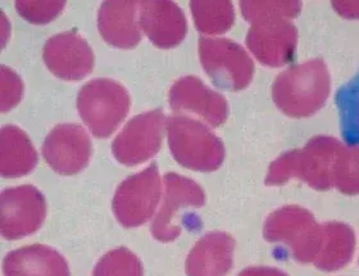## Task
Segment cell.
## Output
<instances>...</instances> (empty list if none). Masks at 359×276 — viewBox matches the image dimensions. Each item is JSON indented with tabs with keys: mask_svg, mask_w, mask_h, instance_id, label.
Instances as JSON below:
<instances>
[{
	"mask_svg": "<svg viewBox=\"0 0 359 276\" xmlns=\"http://www.w3.org/2000/svg\"><path fill=\"white\" fill-rule=\"evenodd\" d=\"M195 26L205 35L227 32L235 22L231 1H191Z\"/></svg>",
	"mask_w": 359,
	"mask_h": 276,
	"instance_id": "cell-21",
	"label": "cell"
},
{
	"mask_svg": "<svg viewBox=\"0 0 359 276\" xmlns=\"http://www.w3.org/2000/svg\"><path fill=\"white\" fill-rule=\"evenodd\" d=\"M65 1H17L18 15L34 25L50 22L63 12Z\"/></svg>",
	"mask_w": 359,
	"mask_h": 276,
	"instance_id": "cell-25",
	"label": "cell"
},
{
	"mask_svg": "<svg viewBox=\"0 0 359 276\" xmlns=\"http://www.w3.org/2000/svg\"><path fill=\"white\" fill-rule=\"evenodd\" d=\"M46 67L67 81H79L94 68V52L89 43L76 31L62 32L46 40L43 52Z\"/></svg>",
	"mask_w": 359,
	"mask_h": 276,
	"instance_id": "cell-12",
	"label": "cell"
},
{
	"mask_svg": "<svg viewBox=\"0 0 359 276\" xmlns=\"http://www.w3.org/2000/svg\"><path fill=\"white\" fill-rule=\"evenodd\" d=\"M330 90L331 79L325 62L312 60L292 66L277 76L272 86V98L286 116L303 119L321 110Z\"/></svg>",
	"mask_w": 359,
	"mask_h": 276,
	"instance_id": "cell-3",
	"label": "cell"
},
{
	"mask_svg": "<svg viewBox=\"0 0 359 276\" xmlns=\"http://www.w3.org/2000/svg\"><path fill=\"white\" fill-rule=\"evenodd\" d=\"M239 276H287L280 270L272 269V268H264V266H258V268H249V269L243 270Z\"/></svg>",
	"mask_w": 359,
	"mask_h": 276,
	"instance_id": "cell-28",
	"label": "cell"
},
{
	"mask_svg": "<svg viewBox=\"0 0 359 276\" xmlns=\"http://www.w3.org/2000/svg\"><path fill=\"white\" fill-rule=\"evenodd\" d=\"M269 243L289 247L292 256L302 263H313L321 247L322 225L299 206H285L269 215L263 229Z\"/></svg>",
	"mask_w": 359,
	"mask_h": 276,
	"instance_id": "cell-6",
	"label": "cell"
},
{
	"mask_svg": "<svg viewBox=\"0 0 359 276\" xmlns=\"http://www.w3.org/2000/svg\"><path fill=\"white\" fill-rule=\"evenodd\" d=\"M23 85L13 70L1 66V112L18 105L22 98Z\"/></svg>",
	"mask_w": 359,
	"mask_h": 276,
	"instance_id": "cell-26",
	"label": "cell"
},
{
	"mask_svg": "<svg viewBox=\"0 0 359 276\" xmlns=\"http://www.w3.org/2000/svg\"><path fill=\"white\" fill-rule=\"evenodd\" d=\"M334 187L346 195H359V145L343 147L337 159Z\"/></svg>",
	"mask_w": 359,
	"mask_h": 276,
	"instance_id": "cell-23",
	"label": "cell"
},
{
	"mask_svg": "<svg viewBox=\"0 0 359 276\" xmlns=\"http://www.w3.org/2000/svg\"><path fill=\"white\" fill-rule=\"evenodd\" d=\"M300 1H241L240 9L252 27L247 45L257 60L269 67L292 62L298 31L290 18L299 15Z\"/></svg>",
	"mask_w": 359,
	"mask_h": 276,
	"instance_id": "cell-1",
	"label": "cell"
},
{
	"mask_svg": "<svg viewBox=\"0 0 359 276\" xmlns=\"http://www.w3.org/2000/svg\"><path fill=\"white\" fill-rule=\"evenodd\" d=\"M38 164V155L30 138L18 127L4 126L0 133V173L20 178L30 173Z\"/></svg>",
	"mask_w": 359,
	"mask_h": 276,
	"instance_id": "cell-19",
	"label": "cell"
},
{
	"mask_svg": "<svg viewBox=\"0 0 359 276\" xmlns=\"http://www.w3.org/2000/svg\"><path fill=\"white\" fill-rule=\"evenodd\" d=\"M199 57L207 75L221 89L240 91L253 80V60L243 46L229 39H199Z\"/></svg>",
	"mask_w": 359,
	"mask_h": 276,
	"instance_id": "cell-7",
	"label": "cell"
},
{
	"mask_svg": "<svg viewBox=\"0 0 359 276\" xmlns=\"http://www.w3.org/2000/svg\"><path fill=\"white\" fill-rule=\"evenodd\" d=\"M343 144L335 138L316 136L300 150L286 152L269 166L266 185H284L289 180H302L316 190L334 187L335 170Z\"/></svg>",
	"mask_w": 359,
	"mask_h": 276,
	"instance_id": "cell-2",
	"label": "cell"
},
{
	"mask_svg": "<svg viewBox=\"0 0 359 276\" xmlns=\"http://www.w3.org/2000/svg\"><path fill=\"white\" fill-rule=\"evenodd\" d=\"M3 272L4 276H71L65 257L41 244L8 254L3 261Z\"/></svg>",
	"mask_w": 359,
	"mask_h": 276,
	"instance_id": "cell-18",
	"label": "cell"
},
{
	"mask_svg": "<svg viewBox=\"0 0 359 276\" xmlns=\"http://www.w3.org/2000/svg\"><path fill=\"white\" fill-rule=\"evenodd\" d=\"M235 239L227 232H210L187 256V276H224L232 268Z\"/></svg>",
	"mask_w": 359,
	"mask_h": 276,
	"instance_id": "cell-16",
	"label": "cell"
},
{
	"mask_svg": "<svg viewBox=\"0 0 359 276\" xmlns=\"http://www.w3.org/2000/svg\"><path fill=\"white\" fill-rule=\"evenodd\" d=\"M346 111L343 112V134L351 145H359V77L344 90Z\"/></svg>",
	"mask_w": 359,
	"mask_h": 276,
	"instance_id": "cell-24",
	"label": "cell"
},
{
	"mask_svg": "<svg viewBox=\"0 0 359 276\" xmlns=\"http://www.w3.org/2000/svg\"><path fill=\"white\" fill-rule=\"evenodd\" d=\"M140 1H105L97 13V29L108 44L131 49L140 43L136 13Z\"/></svg>",
	"mask_w": 359,
	"mask_h": 276,
	"instance_id": "cell-17",
	"label": "cell"
},
{
	"mask_svg": "<svg viewBox=\"0 0 359 276\" xmlns=\"http://www.w3.org/2000/svg\"><path fill=\"white\" fill-rule=\"evenodd\" d=\"M126 88L109 79H95L83 85L77 96V110L85 125L99 139L117 130L130 111Z\"/></svg>",
	"mask_w": 359,
	"mask_h": 276,
	"instance_id": "cell-5",
	"label": "cell"
},
{
	"mask_svg": "<svg viewBox=\"0 0 359 276\" xmlns=\"http://www.w3.org/2000/svg\"><path fill=\"white\" fill-rule=\"evenodd\" d=\"M170 105L175 112L196 113L210 126L224 125L229 116V105L224 96L210 90L199 77L185 76L170 90Z\"/></svg>",
	"mask_w": 359,
	"mask_h": 276,
	"instance_id": "cell-14",
	"label": "cell"
},
{
	"mask_svg": "<svg viewBox=\"0 0 359 276\" xmlns=\"http://www.w3.org/2000/svg\"><path fill=\"white\" fill-rule=\"evenodd\" d=\"M93 147L89 135L79 125L63 124L48 134L43 147L46 164L60 175H76L89 164Z\"/></svg>",
	"mask_w": 359,
	"mask_h": 276,
	"instance_id": "cell-13",
	"label": "cell"
},
{
	"mask_svg": "<svg viewBox=\"0 0 359 276\" xmlns=\"http://www.w3.org/2000/svg\"><path fill=\"white\" fill-rule=\"evenodd\" d=\"M139 23L150 41L161 49L177 46L187 34V17L176 3L168 0L140 1Z\"/></svg>",
	"mask_w": 359,
	"mask_h": 276,
	"instance_id": "cell-15",
	"label": "cell"
},
{
	"mask_svg": "<svg viewBox=\"0 0 359 276\" xmlns=\"http://www.w3.org/2000/svg\"><path fill=\"white\" fill-rule=\"evenodd\" d=\"M162 184L157 164L135 173L117 188L113 211L125 228H136L149 221L161 199Z\"/></svg>",
	"mask_w": 359,
	"mask_h": 276,
	"instance_id": "cell-8",
	"label": "cell"
},
{
	"mask_svg": "<svg viewBox=\"0 0 359 276\" xmlns=\"http://www.w3.org/2000/svg\"><path fill=\"white\" fill-rule=\"evenodd\" d=\"M355 237L351 226L343 223L322 224V240L314 266L322 271H337L352 261Z\"/></svg>",
	"mask_w": 359,
	"mask_h": 276,
	"instance_id": "cell-20",
	"label": "cell"
},
{
	"mask_svg": "<svg viewBox=\"0 0 359 276\" xmlns=\"http://www.w3.org/2000/svg\"><path fill=\"white\" fill-rule=\"evenodd\" d=\"M167 131L173 158L189 170L216 171L224 162V143L202 122L172 116L167 121Z\"/></svg>",
	"mask_w": 359,
	"mask_h": 276,
	"instance_id": "cell-4",
	"label": "cell"
},
{
	"mask_svg": "<svg viewBox=\"0 0 359 276\" xmlns=\"http://www.w3.org/2000/svg\"><path fill=\"white\" fill-rule=\"evenodd\" d=\"M165 185L163 204L151 224L150 232L159 242L168 243L179 238L181 232L180 211L201 209L205 203V195L195 181L173 172L165 175Z\"/></svg>",
	"mask_w": 359,
	"mask_h": 276,
	"instance_id": "cell-11",
	"label": "cell"
},
{
	"mask_svg": "<svg viewBox=\"0 0 359 276\" xmlns=\"http://www.w3.org/2000/svg\"><path fill=\"white\" fill-rule=\"evenodd\" d=\"M332 6L337 13L345 18H357L359 17V1H334Z\"/></svg>",
	"mask_w": 359,
	"mask_h": 276,
	"instance_id": "cell-27",
	"label": "cell"
},
{
	"mask_svg": "<svg viewBox=\"0 0 359 276\" xmlns=\"http://www.w3.org/2000/svg\"><path fill=\"white\" fill-rule=\"evenodd\" d=\"M165 127V117L161 110L135 116L113 140V156L126 166L148 161L161 150Z\"/></svg>",
	"mask_w": 359,
	"mask_h": 276,
	"instance_id": "cell-9",
	"label": "cell"
},
{
	"mask_svg": "<svg viewBox=\"0 0 359 276\" xmlns=\"http://www.w3.org/2000/svg\"><path fill=\"white\" fill-rule=\"evenodd\" d=\"M93 276H144V272L137 256L121 247L99 260Z\"/></svg>",
	"mask_w": 359,
	"mask_h": 276,
	"instance_id": "cell-22",
	"label": "cell"
},
{
	"mask_svg": "<svg viewBox=\"0 0 359 276\" xmlns=\"http://www.w3.org/2000/svg\"><path fill=\"white\" fill-rule=\"evenodd\" d=\"M46 216L44 195L35 187L9 188L0 198V230L8 240L38 232Z\"/></svg>",
	"mask_w": 359,
	"mask_h": 276,
	"instance_id": "cell-10",
	"label": "cell"
}]
</instances>
